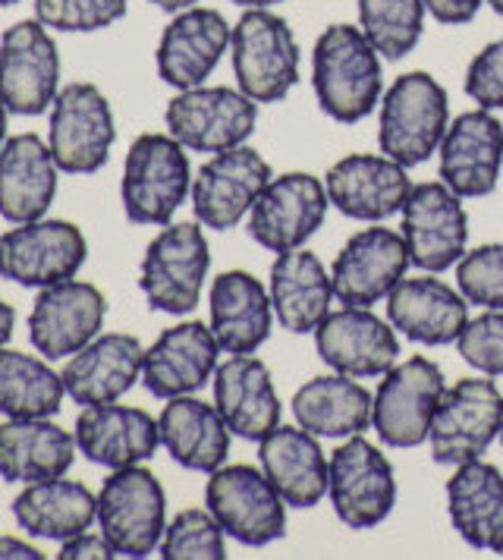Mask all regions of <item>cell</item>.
<instances>
[{"mask_svg":"<svg viewBox=\"0 0 503 560\" xmlns=\"http://www.w3.org/2000/svg\"><path fill=\"white\" fill-rule=\"evenodd\" d=\"M441 183L459 199H481L498 189L503 167V124L484 107L466 110L441 139Z\"/></svg>","mask_w":503,"mask_h":560,"instance_id":"cell-22","label":"cell"},{"mask_svg":"<svg viewBox=\"0 0 503 560\" xmlns=\"http://www.w3.org/2000/svg\"><path fill=\"white\" fill-rule=\"evenodd\" d=\"M129 0H35V20L54 32H101L120 23Z\"/></svg>","mask_w":503,"mask_h":560,"instance_id":"cell-41","label":"cell"},{"mask_svg":"<svg viewBox=\"0 0 503 560\" xmlns=\"http://www.w3.org/2000/svg\"><path fill=\"white\" fill-rule=\"evenodd\" d=\"M484 3H488L498 16H503V0H484Z\"/></svg>","mask_w":503,"mask_h":560,"instance_id":"cell-52","label":"cell"},{"mask_svg":"<svg viewBox=\"0 0 503 560\" xmlns=\"http://www.w3.org/2000/svg\"><path fill=\"white\" fill-rule=\"evenodd\" d=\"M214 407L236 438L261 441L280 425V397L261 359L230 357L214 372Z\"/></svg>","mask_w":503,"mask_h":560,"instance_id":"cell-30","label":"cell"},{"mask_svg":"<svg viewBox=\"0 0 503 560\" xmlns=\"http://www.w3.org/2000/svg\"><path fill=\"white\" fill-rule=\"evenodd\" d=\"M375 397L350 375H318L293 397V416L305 432L318 438H352L372 425Z\"/></svg>","mask_w":503,"mask_h":560,"instance_id":"cell-37","label":"cell"},{"mask_svg":"<svg viewBox=\"0 0 503 560\" xmlns=\"http://www.w3.org/2000/svg\"><path fill=\"white\" fill-rule=\"evenodd\" d=\"M466 95L484 110L503 107V38L484 45L472 57V63L466 70Z\"/></svg>","mask_w":503,"mask_h":560,"instance_id":"cell-44","label":"cell"},{"mask_svg":"<svg viewBox=\"0 0 503 560\" xmlns=\"http://www.w3.org/2000/svg\"><path fill=\"white\" fill-rule=\"evenodd\" d=\"M258 444L261 469L290 508H315L325 498L330 459L315 434L302 425H277Z\"/></svg>","mask_w":503,"mask_h":560,"instance_id":"cell-31","label":"cell"},{"mask_svg":"<svg viewBox=\"0 0 503 560\" xmlns=\"http://www.w3.org/2000/svg\"><path fill=\"white\" fill-rule=\"evenodd\" d=\"M73 434L79 454L104 469L139 466L154 457L161 444L157 419L145 409L124 404L82 407Z\"/></svg>","mask_w":503,"mask_h":560,"instance_id":"cell-26","label":"cell"},{"mask_svg":"<svg viewBox=\"0 0 503 560\" xmlns=\"http://www.w3.org/2000/svg\"><path fill=\"white\" fill-rule=\"evenodd\" d=\"M117 124L107 95L92 82H70L50 104L48 149L63 174L89 177L107 164Z\"/></svg>","mask_w":503,"mask_h":560,"instance_id":"cell-6","label":"cell"},{"mask_svg":"<svg viewBox=\"0 0 503 560\" xmlns=\"http://www.w3.org/2000/svg\"><path fill=\"white\" fill-rule=\"evenodd\" d=\"M453 529L478 551L503 555V476L491 463H463L447 482Z\"/></svg>","mask_w":503,"mask_h":560,"instance_id":"cell-33","label":"cell"},{"mask_svg":"<svg viewBox=\"0 0 503 560\" xmlns=\"http://www.w3.org/2000/svg\"><path fill=\"white\" fill-rule=\"evenodd\" d=\"M192 192L186 149L167 132H145L126 152L120 199L126 218L145 228H167Z\"/></svg>","mask_w":503,"mask_h":560,"instance_id":"cell-3","label":"cell"},{"mask_svg":"<svg viewBox=\"0 0 503 560\" xmlns=\"http://www.w3.org/2000/svg\"><path fill=\"white\" fill-rule=\"evenodd\" d=\"M325 189L330 205L352 221H384L402 211L412 183L387 154H350L327 171Z\"/></svg>","mask_w":503,"mask_h":560,"instance_id":"cell-23","label":"cell"},{"mask_svg":"<svg viewBox=\"0 0 503 560\" xmlns=\"http://www.w3.org/2000/svg\"><path fill=\"white\" fill-rule=\"evenodd\" d=\"M164 124L186 152H230L236 145H246V139L255 132L258 104L239 89L199 85L171 98Z\"/></svg>","mask_w":503,"mask_h":560,"instance_id":"cell-10","label":"cell"},{"mask_svg":"<svg viewBox=\"0 0 503 560\" xmlns=\"http://www.w3.org/2000/svg\"><path fill=\"white\" fill-rule=\"evenodd\" d=\"M161 447L189 472H214L230 454V429L218 407L204 404L192 394L171 397L157 416Z\"/></svg>","mask_w":503,"mask_h":560,"instance_id":"cell-32","label":"cell"},{"mask_svg":"<svg viewBox=\"0 0 503 560\" xmlns=\"http://www.w3.org/2000/svg\"><path fill=\"white\" fill-rule=\"evenodd\" d=\"M230 3H236L243 10H271V7L283 3V0H230Z\"/></svg>","mask_w":503,"mask_h":560,"instance_id":"cell-50","label":"cell"},{"mask_svg":"<svg viewBox=\"0 0 503 560\" xmlns=\"http://www.w3.org/2000/svg\"><path fill=\"white\" fill-rule=\"evenodd\" d=\"M327 498L340 523L350 529H372L384 523L397 504V476L390 459L362 434L347 438L330 457Z\"/></svg>","mask_w":503,"mask_h":560,"instance_id":"cell-11","label":"cell"},{"mask_svg":"<svg viewBox=\"0 0 503 560\" xmlns=\"http://www.w3.org/2000/svg\"><path fill=\"white\" fill-rule=\"evenodd\" d=\"M236 89L255 104L283 102L300 82L302 51L296 32L271 10H246L230 38Z\"/></svg>","mask_w":503,"mask_h":560,"instance_id":"cell-2","label":"cell"},{"mask_svg":"<svg viewBox=\"0 0 503 560\" xmlns=\"http://www.w3.org/2000/svg\"><path fill=\"white\" fill-rule=\"evenodd\" d=\"M57 161L48 142L35 132H23L0 149V218L25 224L45 218L57 196Z\"/></svg>","mask_w":503,"mask_h":560,"instance_id":"cell-28","label":"cell"},{"mask_svg":"<svg viewBox=\"0 0 503 560\" xmlns=\"http://www.w3.org/2000/svg\"><path fill=\"white\" fill-rule=\"evenodd\" d=\"M149 3H154V7L164 10V13H183V10L196 7L199 0H149Z\"/></svg>","mask_w":503,"mask_h":560,"instance_id":"cell-49","label":"cell"},{"mask_svg":"<svg viewBox=\"0 0 503 560\" xmlns=\"http://www.w3.org/2000/svg\"><path fill=\"white\" fill-rule=\"evenodd\" d=\"M208 268L211 249L199 224H167L142 255L139 287L154 312L186 315L199 306Z\"/></svg>","mask_w":503,"mask_h":560,"instance_id":"cell-7","label":"cell"},{"mask_svg":"<svg viewBox=\"0 0 503 560\" xmlns=\"http://www.w3.org/2000/svg\"><path fill=\"white\" fill-rule=\"evenodd\" d=\"M221 353L224 350L218 337L211 334V325L179 322L145 350L142 382L149 387V394L161 400L196 394L208 384V378H214Z\"/></svg>","mask_w":503,"mask_h":560,"instance_id":"cell-24","label":"cell"},{"mask_svg":"<svg viewBox=\"0 0 503 560\" xmlns=\"http://www.w3.org/2000/svg\"><path fill=\"white\" fill-rule=\"evenodd\" d=\"M224 535L211 510L189 508L167 523L157 551L164 560H224Z\"/></svg>","mask_w":503,"mask_h":560,"instance_id":"cell-40","label":"cell"},{"mask_svg":"<svg viewBox=\"0 0 503 560\" xmlns=\"http://www.w3.org/2000/svg\"><path fill=\"white\" fill-rule=\"evenodd\" d=\"M456 350L488 378H503V308H488L456 337Z\"/></svg>","mask_w":503,"mask_h":560,"instance_id":"cell-43","label":"cell"},{"mask_svg":"<svg viewBox=\"0 0 503 560\" xmlns=\"http://www.w3.org/2000/svg\"><path fill=\"white\" fill-rule=\"evenodd\" d=\"M441 394H444V375L425 357L406 359L390 372H384L372 407V425L377 438L387 447L425 444Z\"/></svg>","mask_w":503,"mask_h":560,"instance_id":"cell-14","label":"cell"},{"mask_svg":"<svg viewBox=\"0 0 503 560\" xmlns=\"http://www.w3.org/2000/svg\"><path fill=\"white\" fill-rule=\"evenodd\" d=\"M359 28L384 60H402L425 32V0H355Z\"/></svg>","mask_w":503,"mask_h":560,"instance_id":"cell-39","label":"cell"},{"mask_svg":"<svg viewBox=\"0 0 503 560\" xmlns=\"http://www.w3.org/2000/svg\"><path fill=\"white\" fill-rule=\"evenodd\" d=\"M211 334L230 357H249L268 337L274 322L271 293L249 271H224L208 293Z\"/></svg>","mask_w":503,"mask_h":560,"instance_id":"cell-29","label":"cell"},{"mask_svg":"<svg viewBox=\"0 0 503 560\" xmlns=\"http://www.w3.org/2000/svg\"><path fill=\"white\" fill-rule=\"evenodd\" d=\"M42 548L28 545L25 538L16 535H0V560H42Z\"/></svg>","mask_w":503,"mask_h":560,"instance_id":"cell-47","label":"cell"},{"mask_svg":"<svg viewBox=\"0 0 503 560\" xmlns=\"http://www.w3.org/2000/svg\"><path fill=\"white\" fill-rule=\"evenodd\" d=\"M13 520L25 535L67 541L92 529V523L98 520V494H92L85 482H73L63 476L28 482L13 498Z\"/></svg>","mask_w":503,"mask_h":560,"instance_id":"cell-34","label":"cell"},{"mask_svg":"<svg viewBox=\"0 0 503 560\" xmlns=\"http://www.w3.org/2000/svg\"><path fill=\"white\" fill-rule=\"evenodd\" d=\"M7 117H10V107L0 98V149H3V142H7Z\"/></svg>","mask_w":503,"mask_h":560,"instance_id":"cell-51","label":"cell"},{"mask_svg":"<svg viewBox=\"0 0 503 560\" xmlns=\"http://www.w3.org/2000/svg\"><path fill=\"white\" fill-rule=\"evenodd\" d=\"M501 441H503V422H501Z\"/></svg>","mask_w":503,"mask_h":560,"instance_id":"cell-54","label":"cell"},{"mask_svg":"<svg viewBox=\"0 0 503 560\" xmlns=\"http://www.w3.org/2000/svg\"><path fill=\"white\" fill-rule=\"evenodd\" d=\"M13 328H16V308L0 300V347H7V343H10Z\"/></svg>","mask_w":503,"mask_h":560,"instance_id":"cell-48","label":"cell"},{"mask_svg":"<svg viewBox=\"0 0 503 560\" xmlns=\"http://www.w3.org/2000/svg\"><path fill=\"white\" fill-rule=\"evenodd\" d=\"M271 179V164L249 145L211 154V161H204L192 177V208L201 228H236Z\"/></svg>","mask_w":503,"mask_h":560,"instance_id":"cell-18","label":"cell"},{"mask_svg":"<svg viewBox=\"0 0 503 560\" xmlns=\"http://www.w3.org/2000/svg\"><path fill=\"white\" fill-rule=\"evenodd\" d=\"M312 89L330 120L359 124L381 102V54L350 23L327 26L312 48Z\"/></svg>","mask_w":503,"mask_h":560,"instance_id":"cell-1","label":"cell"},{"mask_svg":"<svg viewBox=\"0 0 503 560\" xmlns=\"http://www.w3.org/2000/svg\"><path fill=\"white\" fill-rule=\"evenodd\" d=\"M89 258L82 230L60 218H38L0 233V278L45 290L75 278Z\"/></svg>","mask_w":503,"mask_h":560,"instance_id":"cell-12","label":"cell"},{"mask_svg":"<svg viewBox=\"0 0 503 560\" xmlns=\"http://www.w3.org/2000/svg\"><path fill=\"white\" fill-rule=\"evenodd\" d=\"M20 0H0V7H16Z\"/></svg>","mask_w":503,"mask_h":560,"instance_id":"cell-53","label":"cell"},{"mask_svg":"<svg viewBox=\"0 0 503 560\" xmlns=\"http://www.w3.org/2000/svg\"><path fill=\"white\" fill-rule=\"evenodd\" d=\"M230 38L233 26L211 7L196 3L183 13H174L154 51L157 77L174 85L176 92L199 89L230 51Z\"/></svg>","mask_w":503,"mask_h":560,"instance_id":"cell-21","label":"cell"},{"mask_svg":"<svg viewBox=\"0 0 503 560\" xmlns=\"http://www.w3.org/2000/svg\"><path fill=\"white\" fill-rule=\"evenodd\" d=\"M503 397L491 378H463L444 387L431 419V459L441 466H463L481 454L501 434Z\"/></svg>","mask_w":503,"mask_h":560,"instance_id":"cell-8","label":"cell"},{"mask_svg":"<svg viewBox=\"0 0 503 560\" xmlns=\"http://www.w3.org/2000/svg\"><path fill=\"white\" fill-rule=\"evenodd\" d=\"M142 362L145 347L139 343V337L120 331L98 334L67 359L60 378L67 397H73L79 407L117 404L142 378Z\"/></svg>","mask_w":503,"mask_h":560,"instance_id":"cell-25","label":"cell"},{"mask_svg":"<svg viewBox=\"0 0 503 560\" xmlns=\"http://www.w3.org/2000/svg\"><path fill=\"white\" fill-rule=\"evenodd\" d=\"M451 127L447 92L431 73H402L381 98V152L402 167H419L441 149Z\"/></svg>","mask_w":503,"mask_h":560,"instance_id":"cell-4","label":"cell"},{"mask_svg":"<svg viewBox=\"0 0 503 560\" xmlns=\"http://www.w3.org/2000/svg\"><path fill=\"white\" fill-rule=\"evenodd\" d=\"M315 347L325 365L350 378H375L397 365V328L377 318L372 308L343 306L315 328Z\"/></svg>","mask_w":503,"mask_h":560,"instance_id":"cell-20","label":"cell"},{"mask_svg":"<svg viewBox=\"0 0 503 560\" xmlns=\"http://www.w3.org/2000/svg\"><path fill=\"white\" fill-rule=\"evenodd\" d=\"M459 293L481 308H503V243H488L456 261Z\"/></svg>","mask_w":503,"mask_h":560,"instance_id":"cell-42","label":"cell"},{"mask_svg":"<svg viewBox=\"0 0 503 560\" xmlns=\"http://www.w3.org/2000/svg\"><path fill=\"white\" fill-rule=\"evenodd\" d=\"M63 378L50 359L0 347V416L7 419H50L63 407Z\"/></svg>","mask_w":503,"mask_h":560,"instance_id":"cell-38","label":"cell"},{"mask_svg":"<svg viewBox=\"0 0 503 560\" xmlns=\"http://www.w3.org/2000/svg\"><path fill=\"white\" fill-rule=\"evenodd\" d=\"M409 265L412 261L402 233L390 228L359 230L334 261V296L343 306L372 308L390 296Z\"/></svg>","mask_w":503,"mask_h":560,"instance_id":"cell-19","label":"cell"},{"mask_svg":"<svg viewBox=\"0 0 503 560\" xmlns=\"http://www.w3.org/2000/svg\"><path fill=\"white\" fill-rule=\"evenodd\" d=\"M107 318V300L89 280H60L38 290L28 312V340L45 359H70L95 340Z\"/></svg>","mask_w":503,"mask_h":560,"instance_id":"cell-16","label":"cell"},{"mask_svg":"<svg viewBox=\"0 0 503 560\" xmlns=\"http://www.w3.org/2000/svg\"><path fill=\"white\" fill-rule=\"evenodd\" d=\"M75 451V434L50 419H7L0 425V479L28 485L67 476Z\"/></svg>","mask_w":503,"mask_h":560,"instance_id":"cell-35","label":"cell"},{"mask_svg":"<svg viewBox=\"0 0 503 560\" xmlns=\"http://www.w3.org/2000/svg\"><path fill=\"white\" fill-rule=\"evenodd\" d=\"M402 240L409 261L428 275L456 268L466 255L469 214L447 183H419L402 205Z\"/></svg>","mask_w":503,"mask_h":560,"instance_id":"cell-15","label":"cell"},{"mask_svg":"<svg viewBox=\"0 0 503 560\" xmlns=\"http://www.w3.org/2000/svg\"><path fill=\"white\" fill-rule=\"evenodd\" d=\"M387 318L412 343L447 347L469 325V300L441 278H402L387 296Z\"/></svg>","mask_w":503,"mask_h":560,"instance_id":"cell-27","label":"cell"},{"mask_svg":"<svg viewBox=\"0 0 503 560\" xmlns=\"http://www.w3.org/2000/svg\"><path fill=\"white\" fill-rule=\"evenodd\" d=\"M481 3L484 0H425V10L444 26H466L476 20Z\"/></svg>","mask_w":503,"mask_h":560,"instance_id":"cell-46","label":"cell"},{"mask_svg":"<svg viewBox=\"0 0 503 560\" xmlns=\"http://www.w3.org/2000/svg\"><path fill=\"white\" fill-rule=\"evenodd\" d=\"M271 303L277 322L293 334L315 331L334 303V280L321 258L308 249H290L271 265Z\"/></svg>","mask_w":503,"mask_h":560,"instance_id":"cell-36","label":"cell"},{"mask_svg":"<svg viewBox=\"0 0 503 560\" xmlns=\"http://www.w3.org/2000/svg\"><path fill=\"white\" fill-rule=\"evenodd\" d=\"M204 504L233 541L246 548H265L286 533V501L280 498L265 469L236 463L211 472Z\"/></svg>","mask_w":503,"mask_h":560,"instance_id":"cell-9","label":"cell"},{"mask_svg":"<svg viewBox=\"0 0 503 560\" xmlns=\"http://www.w3.org/2000/svg\"><path fill=\"white\" fill-rule=\"evenodd\" d=\"M60 92V54L45 23L23 20L0 35V98L16 117L50 110Z\"/></svg>","mask_w":503,"mask_h":560,"instance_id":"cell-13","label":"cell"},{"mask_svg":"<svg viewBox=\"0 0 503 560\" xmlns=\"http://www.w3.org/2000/svg\"><path fill=\"white\" fill-rule=\"evenodd\" d=\"M98 529L117 558H149L167 529V498L142 463L114 469L98 491Z\"/></svg>","mask_w":503,"mask_h":560,"instance_id":"cell-5","label":"cell"},{"mask_svg":"<svg viewBox=\"0 0 503 560\" xmlns=\"http://www.w3.org/2000/svg\"><path fill=\"white\" fill-rule=\"evenodd\" d=\"M327 189L312 174L274 177L249 211V236L268 253H290L308 243V236L325 224Z\"/></svg>","mask_w":503,"mask_h":560,"instance_id":"cell-17","label":"cell"},{"mask_svg":"<svg viewBox=\"0 0 503 560\" xmlns=\"http://www.w3.org/2000/svg\"><path fill=\"white\" fill-rule=\"evenodd\" d=\"M60 560H110L117 558V551L110 548V541L104 538V533H79L67 541H60Z\"/></svg>","mask_w":503,"mask_h":560,"instance_id":"cell-45","label":"cell"}]
</instances>
